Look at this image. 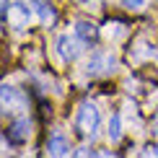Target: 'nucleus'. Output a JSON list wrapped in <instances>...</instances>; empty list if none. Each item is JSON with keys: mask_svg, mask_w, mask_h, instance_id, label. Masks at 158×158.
Here are the masks:
<instances>
[{"mask_svg": "<svg viewBox=\"0 0 158 158\" xmlns=\"http://www.w3.org/2000/svg\"><path fill=\"white\" fill-rule=\"evenodd\" d=\"M75 156H94V150H88V148L83 145V148H78V150H75Z\"/></svg>", "mask_w": 158, "mask_h": 158, "instance_id": "13", "label": "nucleus"}, {"mask_svg": "<svg viewBox=\"0 0 158 158\" xmlns=\"http://www.w3.org/2000/svg\"><path fill=\"white\" fill-rule=\"evenodd\" d=\"M75 34L81 36L85 44H91V42H96V39H98V26L94 21H78L75 23Z\"/></svg>", "mask_w": 158, "mask_h": 158, "instance_id": "7", "label": "nucleus"}, {"mask_svg": "<svg viewBox=\"0 0 158 158\" xmlns=\"http://www.w3.org/2000/svg\"><path fill=\"white\" fill-rule=\"evenodd\" d=\"M106 135H109V140H111V143H119V140H122V117H119V114H111Z\"/></svg>", "mask_w": 158, "mask_h": 158, "instance_id": "10", "label": "nucleus"}, {"mask_svg": "<svg viewBox=\"0 0 158 158\" xmlns=\"http://www.w3.org/2000/svg\"><path fill=\"white\" fill-rule=\"evenodd\" d=\"M47 153L49 156H68L70 153V143L65 140V135H52L49 137V143H47Z\"/></svg>", "mask_w": 158, "mask_h": 158, "instance_id": "8", "label": "nucleus"}, {"mask_svg": "<svg viewBox=\"0 0 158 158\" xmlns=\"http://www.w3.org/2000/svg\"><path fill=\"white\" fill-rule=\"evenodd\" d=\"M83 49H85V42L78 34H62V36H57V52H60V57L65 62H73L78 60V57L83 55Z\"/></svg>", "mask_w": 158, "mask_h": 158, "instance_id": "3", "label": "nucleus"}, {"mask_svg": "<svg viewBox=\"0 0 158 158\" xmlns=\"http://www.w3.org/2000/svg\"><path fill=\"white\" fill-rule=\"evenodd\" d=\"M117 70V57L114 52H94L85 62V73L88 75H111Z\"/></svg>", "mask_w": 158, "mask_h": 158, "instance_id": "2", "label": "nucleus"}, {"mask_svg": "<svg viewBox=\"0 0 158 158\" xmlns=\"http://www.w3.org/2000/svg\"><path fill=\"white\" fill-rule=\"evenodd\" d=\"M122 5L127 10H143L145 8V0H122Z\"/></svg>", "mask_w": 158, "mask_h": 158, "instance_id": "11", "label": "nucleus"}, {"mask_svg": "<svg viewBox=\"0 0 158 158\" xmlns=\"http://www.w3.org/2000/svg\"><path fill=\"white\" fill-rule=\"evenodd\" d=\"M36 13H39V18H42V23L44 26H55V21H57V10L52 8L49 3H44V0H36Z\"/></svg>", "mask_w": 158, "mask_h": 158, "instance_id": "9", "label": "nucleus"}, {"mask_svg": "<svg viewBox=\"0 0 158 158\" xmlns=\"http://www.w3.org/2000/svg\"><path fill=\"white\" fill-rule=\"evenodd\" d=\"M10 21V26H16V29H23V26H29L31 21V10L26 3H13L8 8V18H5V23Z\"/></svg>", "mask_w": 158, "mask_h": 158, "instance_id": "5", "label": "nucleus"}, {"mask_svg": "<svg viewBox=\"0 0 158 158\" xmlns=\"http://www.w3.org/2000/svg\"><path fill=\"white\" fill-rule=\"evenodd\" d=\"M98 127H101V114H98V106L91 101H83L75 111V132L85 137V140H94L98 135Z\"/></svg>", "mask_w": 158, "mask_h": 158, "instance_id": "1", "label": "nucleus"}, {"mask_svg": "<svg viewBox=\"0 0 158 158\" xmlns=\"http://www.w3.org/2000/svg\"><path fill=\"white\" fill-rule=\"evenodd\" d=\"M153 130H156V135H158V117H156V122H153Z\"/></svg>", "mask_w": 158, "mask_h": 158, "instance_id": "14", "label": "nucleus"}, {"mask_svg": "<svg viewBox=\"0 0 158 158\" xmlns=\"http://www.w3.org/2000/svg\"><path fill=\"white\" fill-rule=\"evenodd\" d=\"M140 156H158V145H145L140 150Z\"/></svg>", "mask_w": 158, "mask_h": 158, "instance_id": "12", "label": "nucleus"}, {"mask_svg": "<svg viewBox=\"0 0 158 158\" xmlns=\"http://www.w3.org/2000/svg\"><path fill=\"white\" fill-rule=\"evenodd\" d=\"M8 137L13 143H26L31 137V119H29V117H18V119H13L10 127H8Z\"/></svg>", "mask_w": 158, "mask_h": 158, "instance_id": "6", "label": "nucleus"}, {"mask_svg": "<svg viewBox=\"0 0 158 158\" xmlns=\"http://www.w3.org/2000/svg\"><path fill=\"white\" fill-rule=\"evenodd\" d=\"M26 109V94L16 85H3V111L13 114V111H23Z\"/></svg>", "mask_w": 158, "mask_h": 158, "instance_id": "4", "label": "nucleus"}, {"mask_svg": "<svg viewBox=\"0 0 158 158\" xmlns=\"http://www.w3.org/2000/svg\"><path fill=\"white\" fill-rule=\"evenodd\" d=\"M78 3H83V5H91V3H94V0H78Z\"/></svg>", "mask_w": 158, "mask_h": 158, "instance_id": "15", "label": "nucleus"}]
</instances>
